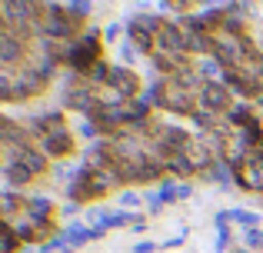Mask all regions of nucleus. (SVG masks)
<instances>
[{
  "label": "nucleus",
  "mask_w": 263,
  "mask_h": 253,
  "mask_svg": "<svg viewBox=\"0 0 263 253\" xmlns=\"http://www.w3.org/2000/svg\"><path fill=\"white\" fill-rule=\"evenodd\" d=\"M84 30H87V20H80L67 4L47 0L44 17H40V30H37L40 37H50V40H64V44H70V40H77Z\"/></svg>",
  "instance_id": "obj_3"
},
{
  "label": "nucleus",
  "mask_w": 263,
  "mask_h": 253,
  "mask_svg": "<svg viewBox=\"0 0 263 253\" xmlns=\"http://www.w3.org/2000/svg\"><path fill=\"white\" fill-rule=\"evenodd\" d=\"M20 247H24L20 237L13 233L7 223H0V253H20Z\"/></svg>",
  "instance_id": "obj_8"
},
{
  "label": "nucleus",
  "mask_w": 263,
  "mask_h": 253,
  "mask_svg": "<svg viewBox=\"0 0 263 253\" xmlns=\"http://www.w3.org/2000/svg\"><path fill=\"white\" fill-rule=\"evenodd\" d=\"M110 87H114L117 93H120L123 100H140L143 97V80H140V73L134 70V67H123V64H114V70H110V80H107Z\"/></svg>",
  "instance_id": "obj_7"
},
{
  "label": "nucleus",
  "mask_w": 263,
  "mask_h": 253,
  "mask_svg": "<svg viewBox=\"0 0 263 253\" xmlns=\"http://www.w3.org/2000/svg\"><path fill=\"white\" fill-rule=\"evenodd\" d=\"M227 243H230V227L217 230V253H227Z\"/></svg>",
  "instance_id": "obj_12"
},
{
  "label": "nucleus",
  "mask_w": 263,
  "mask_h": 253,
  "mask_svg": "<svg viewBox=\"0 0 263 253\" xmlns=\"http://www.w3.org/2000/svg\"><path fill=\"white\" fill-rule=\"evenodd\" d=\"M103 30V40H107V44H117V40H120V30H127V27H120V24H107V27H100Z\"/></svg>",
  "instance_id": "obj_11"
},
{
  "label": "nucleus",
  "mask_w": 263,
  "mask_h": 253,
  "mask_svg": "<svg viewBox=\"0 0 263 253\" xmlns=\"http://www.w3.org/2000/svg\"><path fill=\"white\" fill-rule=\"evenodd\" d=\"M47 173H50V160H47V153L40 147L24 150V153H17L10 163H7V167H0V177H4L13 190L30 187V183L44 180Z\"/></svg>",
  "instance_id": "obj_4"
},
{
  "label": "nucleus",
  "mask_w": 263,
  "mask_h": 253,
  "mask_svg": "<svg viewBox=\"0 0 263 253\" xmlns=\"http://www.w3.org/2000/svg\"><path fill=\"white\" fill-rule=\"evenodd\" d=\"M120 203H123V207H140V193H134V190H127V193L120 197Z\"/></svg>",
  "instance_id": "obj_13"
},
{
  "label": "nucleus",
  "mask_w": 263,
  "mask_h": 253,
  "mask_svg": "<svg viewBox=\"0 0 263 253\" xmlns=\"http://www.w3.org/2000/svg\"><path fill=\"white\" fill-rule=\"evenodd\" d=\"M114 187H120L117 177L110 173L107 167H100V163L90 160V163H84V167L77 170V177L67 183V197H70V203H77V207H90V203L103 200Z\"/></svg>",
  "instance_id": "obj_1"
},
{
  "label": "nucleus",
  "mask_w": 263,
  "mask_h": 253,
  "mask_svg": "<svg viewBox=\"0 0 263 253\" xmlns=\"http://www.w3.org/2000/svg\"><path fill=\"white\" fill-rule=\"evenodd\" d=\"M233 107H237V93L223 80H203V87H200V110L213 113V117H230Z\"/></svg>",
  "instance_id": "obj_6"
},
{
  "label": "nucleus",
  "mask_w": 263,
  "mask_h": 253,
  "mask_svg": "<svg viewBox=\"0 0 263 253\" xmlns=\"http://www.w3.org/2000/svg\"><path fill=\"white\" fill-rule=\"evenodd\" d=\"M157 27H160V17L157 13H134L127 20V40L140 50V57H154L157 47Z\"/></svg>",
  "instance_id": "obj_5"
},
{
  "label": "nucleus",
  "mask_w": 263,
  "mask_h": 253,
  "mask_svg": "<svg viewBox=\"0 0 263 253\" xmlns=\"http://www.w3.org/2000/svg\"><path fill=\"white\" fill-rule=\"evenodd\" d=\"M107 53V40H103V30H97V27H87L84 33H80L77 40H70V50H67V70L77 73V77H87L90 70H93L100 60Z\"/></svg>",
  "instance_id": "obj_2"
},
{
  "label": "nucleus",
  "mask_w": 263,
  "mask_h": 253,
  "mask_svg": "<svg viewBox=\"0 0 263 253\" xmlns=\"http://www.w3.org/2000/svg\"><path fill=\"white\" fill-rule=\"evenodd\" d=\"M67 7H70L80 20H90V13H93V0H70Z\"/></svg>",
  "instance_id": "obj_10"
},
{
  "label": "nucleus",
  "mask_w": 263,
  "mask_h": 253,
  "mask_svg": "<svg viewBox=\"0 0 263 253\" xmlns=\"http://www.w3.org/2000/svg\"><path fill=\"white\" fill-rule=\"evenodd\" d=\"M157 250V243H147V240H143V243H137V247H134V253H154Z\"/></svg>",
  "instance_id": "obj_14"
},
{
  "label": "nucleus",
  "mask_w": 263,
  "mask_h": 253,
  "mask_svg": "<svg viewBox=\"0 0 263 253\" xmlns=\"http://www.w3.org/2000/svg\"><path fill=\"white\" fill-rule=\"evenodd\" d=\"M243 250H257V253H263V230L260 227H253V230H243Z\"/></svg>",
  "instance_id": "obj_9"
},
{
  "label": "nucleus",
  "mask_w": 263,
  "mask_h": 253,
  "mask_svg": "<svg viewBox=\"0 0 263 253\" xmlns=\"http://www.w3.org/2000/svg\"><path fill=\"white\" fill-rule=\"evenodd\" d=\"M237 253H240V250H237Z\"/></svg>",
  "instance_id": "obj_16"
},
{
  "label": "nucleus",
  "mask_w": 263,
  "mask_h": 253,
  "mask_svg": "<svg viewBox=\"0 0 263 253\" xmlns=\"http://www.w3.org/2000/svg\"><path fill=\"white\" fill-rule=\"evenodd\" d=\"M163 4H174V7H177V4H180V0H163Z\"/></svg>",
  "instance_id": "obj_15"
}]
</instances>
